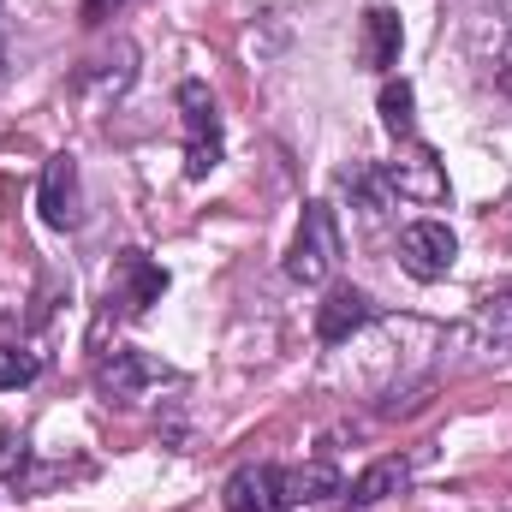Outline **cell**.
Returning a JSON list of instances; mask_svg holds the SVG:
<instances>
[{"label": "cell", "mask_w": 512, "mask_h": 512, "mask_svg": "<svg viewBox=\"0 0 512 512\" xmlns=\"http://www.w3.org/2000/svg\"><path fill=\"white\" fill-rule=\"evenodd\" d=\"M340 268V227H334V209L328 203H310L292 245H286V274L304 280V286H322L328 274Z\"/></svg>", "instance_id": "cell-1"}, {"label": "cell", "mask_w": 512, "mask_h": 512, "mask_svg": "<svg viewBox=\"0 0 512 512\" xmlns=\"http://www.w3.org/2000/svg\"><path fill=\"white\" fill-rule=\"evenodd\" d=\"M179 108H185V173L209 179L221 167V120H215V96L203 84H179Z\"/></svg>", "instance_id": "cell-2"}, {"label": "cell", "mask_w": 512, "mask_h": 512, "mask_svg": "<svg viewBox=\"0 0 512 512\" xmlns=\"http://www.w3.org/2000/svg\"><path fill=\"white\" fill-rule=\"evenodd\" d=\"M453 256H459V239H453L447 221H411V227L399 233V268H405L411 280H441V274H453Z\"/></svg>", "instance_id": "cell-3"}, {"label": "cell", "mask_w": 512, "mask_h": 512, "mask_svg": "<svg viewBox=\"0 0 512 512\" xmlns=\"http://www.w3.org/2000/svg\"><path fill=\"white\" fill-rule=\"evenodd\" d=\"M167 382V364H155L149 352H131V346H120V352H108L102 364H96V387L114 399V405H131V399H143L149 387Z\"/></svg>", "instance_id": "cell-4"}, {"label": "cell", "mask_w": 512, "mask_h": 512, "mask_svg": "<svg viewBox=\"0 0 512 512\" xmlns=\"http://www.w3.org/2000/svg\"><path fill=\"white\" fill-rule=\"evenodd\" d=\"M36 209H42V221H48V227H60V233L84 221V191H78V161H72V155H54V161L42 167Z\"/></svg>", "instance_id": "cell-5"}, {"label": "cell", "mask_w": 512, "mask_h": 512, "mask_svg": "<svg viewBox=\"0 0 512 512\" xmlns=\"http://www.w3.org/2000/svg\"><path fill=\"white\" fill-rule=\"evenodd\" d=\"M131 60H137V54H131V42H120L114 54H96L90 66H78V78H72V84H78V96H84L90 108H108L114 96H126L131 78H137V66H131Z\"/></svg>", "instance_id": "cell-6"}, {"label": "cell", "mask_w": 512, "mask_h": 512, "mask_svg": "<svg viewBox=\"0 0 512 512\" xmlns=\"http://www.w3.org/2000/svg\"><path fill=\"white\" fill-rule=\"evenodd\" d=\"M364 322H370V298H364L358 286H334V292L316 304V340H322V346L352 340Z\"/></svg>", "instance_id": "cell-7"}, {"label": "cell", "mask_w": 512, "mask_h": 512, "mask_svg": "<svg viewBox=\"0 0 512 512\" xmlns=\"http://www.w3.org/2000/svg\"><path fill=\"white\" fill-rule=\"evenodd\" d=\"M227 512H286V489L274 465H245L227 477Z\"/></svg>", "instance_id": "cell-8"}, {"label": "cell", "mask_w": 512, "mask_h": 512, "mask_svg": "<svg viewBox=\"0 0 512 512\" xmlns=\"http://www.w3.org/2000/svg\"><path fill=\"white\" fill-rule=\"evenodd\" d=\"M161 292H167V268H155L143 251L120 256V304H126V310H149V304H161Z\"/></svg>", "instance_id": "cell-9"}, {"label": "cell", "mask_w": 512, "mask_h": 512, "mask_svg": "<svg viewBox=\"0 0 512 512\" xmlns=\"http://www.w3.org/2000/svg\"><path fill=\"white\" fill-rule=\"evenodd\" d=\"M280 489H286V507H328L340 495V471L334 465H298V471H280Z\"/></svg>", "instance_id": "cell-10"}, {"label": "cell", "mask_w": 512, "mask_h": 512, "mask_svg": "<svg viewBox=\"0 0 512 512\" xmlns=\"http://www.w3.org/2000/svg\"><path fill=\"white\" fill-rule=\"evenodd\" d=\"M399 48H405V30H399V12H387V6H370L364 12V60L387 72V66H399Z\"/></svg>", "instance_id": "cell-11"}, {"label": "cell", "mask_w": 512, "mask_h": 512, "mask_svg": "<svg viewBox=\"0 0 512 512\" xmlns=\"http://www.w3.org/2000/svg\"><path fill=\"white\" fill-rule=\"evenodd\" d=\"M387 179H393V191H399V197H429V203H435V197L447 191V179H441V167H435V155H429V149H417L411 161L387 167Z\"/></svg>", "instance_id": "cell-12"}, {"label": "cell", "mask_w": 512, "mask_h": 512, "mask_svg": "<svg viewBox=\"0 0 512 512\" xmlns=\"http://www.w3.org/2000/svg\"><path fill=\"white\" fill-rule=\"evenodd\" d=\"M405 483H411V465H405V459H376V465L352 483V501H358V507H376L387 495H399Z\"/></svg>", "instance_id": "cell-13"}, {"label": "cell", "mask_w": 512, "mask_h": 512, "mask_svg": "<svg viewBox=\"0 0 512 512\" xmlns=\"http://www.w3.org/2000/svg\"><path fill=\"white\" fill-rule=\"evenodd\" d=\"M346 191H352V203L370 215V221H382L387 209H393V179H387V167H358V173H346Z\"/></svg>", "instance_id": "cell-14"}, {"label": "cell", "mask_w": 512, "mask_h": 512, "mask_svg": "<svg viewBox=\"0 0 512 512\" xmlns=\"http://www.w3.org/2000/svg\"><path fill=\"white\" fill-rule=\"evenodd\" d=\"M411 102H417V96H411V84H405V78H387V84H382V102H376V108H382V126L393 131V137H411V131H417Z\"/></svg>", "instance_id": "cell-15"}, {"label": "cell", "mask_w": 512, "mask_h": 512, "mask_svg": "<svg viewBox=\"0 0 512 512\" xmlns=\"http://www.w3.org/2000/svg\"><path fill=\"white\" fill-rule=\"evenodd\" d=\"M36 376H42V358H36V352L0 346V393H6V387H30Z\"/></svg>", "instance_id": "cell-16"}, {"label": "cell", "mask_w": 512, "mask_h": 512, "mask_svg": "<svg viewBox=\"0 0 512 512\" xmlns=\"http://www.w3.org/2000/svg\"><path fill=\"white\" fill-rule=\"evenodd\" d=\"M126 0H84V24H102V18H114Z\"/></svg>", "instance_id": "cell-17"}]
</instances>
